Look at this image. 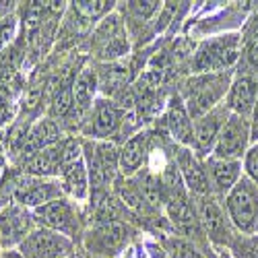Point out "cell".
<instances>
[{
  "mask_svg": "<svg viewBox=\"0 0 258 258\" xmlns=\"http://www.w3.org/2000/svg\"><path fill=\"white\" fill-rule=\"evenodd\" d=\"M62 180H64V190L73 195L75 199H85L87 197V188H89V174L85 167L83 159L64 163L62 167Z\"/></svg>",
  "mask_w": 258,
  "mask_h": 258,
  "instance_id": "obj_20",
  "label": "cell"
},
{
  "mask_svg": "<svg viewBox=\"0 0 258 258\" xmlns=\"http://www.w3.org/2000/svg\"><path fill=\"white\" fill-rule=\"evenodd\" d=\"M13 5H15V3H0V17L7 15V13H11V11H13Z\"/></svg>",
  "mask_w": 258,
  "mask_h": 258,
  "instance_id": "obj_35",
  "label": "cell"
},
{
  "mask_svg": "<svg viewBox=\"0 0 258 258\" xmlns=\"http://www.w3.org/2000/svg\"><path fill=\"white\" fill-rule=\"evenodd\" d=\"M62 167H64V143L44 149V151L27 157L25 163H23L25 174L27 176H37V178L60 174Z\"/></svg>",
  "mask_w": 258,
  "mask_h": 258,
  "instance_id": "obj_14",
  "label": "cell"
},
{
  "mask_svg": "<svg viewBox=\"0 0 258 258\" xmlns=\"http://www.w3.org/2000/svg\"><path fill=\"white\" fill-rule=\"evenodd\" d=\"M248 56H250V62L258 69V39L250 46V54H248Z\"/></svg>",
  "mask_w": 258,
  "mask_h": 258,
  "instance_id": "obj_34",
  "label": "cell"
},
{
  "mask_svg": "<svg viewBox=\"0 0 258 258\" xmlns=\"http://www.w3.org/2000/svg\"><path fill=\"white\" fill-rule=\"evenodd\" d=\"M229 85V71L225 73H205L188 81V97L186 110L190 118H203L213 107H217V101L225 95Z\"/></svg>",
  "mask_w": 258,
  "mask_h": 258,
  "instance_id": "obj_2",
  "label": "cell"
},
{
  "mask_svg": "<svg viewBox=\"0 0 258 258\" xmlns=\"http://www.w3.org/2000/svg\"><path fill=\"white\" fill-rule=\"evenodd\" d=\"M229 116H231V110L227 107V103H223L213 107L209 114H205L195 122V147L199 155H207L215 149V143H217L221 128L225 126Z\"/></svg>",
  "mask_w": 258,
  "mask_h": 258,
  "instance_id": "obj_7",
  "label": "cell"
},
{
  "mask_svg": "<svg viewBox=\"0 0 258 258\" xmlns=\"http://www.w3.org/2000/svg\"><path fill=\"white\" fill-rule=\"evenodd\" d=\"M147 155V137L135 135L131 141H126L122 151H120V169L124 176H133L139 171V167L143 165Z\"/></svg>",
  "mask_w": 258,
  "mask_h": 258,
  "instance_id": "obj_21",
  "label": "cell"
},
{
  "mask_svg": "<svg viewBox=\"0 0 258 258\" xmlns=\"http://www.w3.org/2000/svg\"><path fill=\"white\" fill-rule=\"evenodd\" d=\"M137 188L141 190L143 199L149 203V207H159L161 201H163V184L161 180L155 176V174H145L139 182H137Z\"/></svg>",
  "mask_w": 258,
  "mask_h": 258,
  "instance_id": "obj_24",
  "label": "cell"
},
{
  "mask_svg": "<svg viewBox=\"0 0 258 258\" xmlns=\"http://www.w3.org/2000/svg\"><path fill=\"white\" fill-rule=\"evenodd\" d=\"M120 118H122V112H120V107L114 101L99 99L95 103V110H93V116H91V122H89V128H87V135L89 137H97V139L110 137L118 128V124L122 122Z\"/></svg>",
  "mask_w": 258,
  "mask_h": 258,
  "instance_id": "obj_16",
  "label": "cell"
},
{
  "mask_svg": "<svg viewBox=\"0 0 258 258\" xmlns=\"http://www.w3.org/2000/svg\"><path fill=\"white\" fill-rule=\"evenodd\" d=\"M176 165L182 174V180L188 184V188L192 192H197L201 197L209 195L211 182H209V176L205 171V165L199 163V159L192 155V151L188 147H180L176 151Z\"/></svg>",
  "mask_w": 258,
  "mask_h": 258,
  "instance_id": "obj_12",
  "label": "cell"
},
{
  "mask_svg": "<svg viewBox=\"0 0 258 258\" xmlns=\"http://www.w3.org/2000/svg\"><path fill=\"white\" fill-rule=\"evenodd\" d=\"M256 95H258V81L252 77H240V79H235L229 87L227 107L231 110V114L248 118V116H252Z\"/></svg>",
  "mask_w": 258,
  "mask_h": 258,
  "instance_id": "obj_13",
  "label": "cell"
},
{
  "mask_svg": "<svg viewBox=\"0 0 258 258\" xmlns=\"http://www.w3.org/2000/svg\"><path fill=\"white\" fill-rule=\"evenodd\" d=\"M151 250H153V258H165V254H163V250H157L155 246H151Z\"/></svg>",
  "mask_w": 258,
  "mask_h": 258,
  "instance_id": "obj_37",
  "label": "cell"
},
{
  "mask_svg": "<svg viewBox=\"0 0 258 258\" xmlns=\"http://www.w3.org/2000/svg\"><path fill=\"white\" fill-rule=\"evenodd\" d=\"M122 199H124L126 207L135 209L137 213H147L149 211V203L143 199L141 190L135 184H128V188H122Z\"/></svg>",
  "mask_w": 258,
  "mask_h": 258,
  "instance_id": "obj_27",
  "label": "cell"
},
{
  "mask_svg": "<svg viewBox=\"0 0 258 258\" xmlns=\"http://www.w3.org/2000/svg\"><path fill=\"white\" fill-rule=\"evenodd\" d=\"M199 219H201V225H203L205 233L215 244L229 248L231 240L235 238V231H233L235 227L231 225L229 217L223 213V209L217 201L205 195L199 203Z\"/></svg>",
  "mask_w": 258,
  "mask_h": 258,
  "instance_id": "obj_5",
  "label": "cell"
},
{
  "mask_svg": "<svg viewBox=\"0 0 258 258\" xmlns=\"http://www.w3.org/2000/svg\"><path fill=\"white\" fill-rule=\"evenodd\" d=\"M112 5H114V3H107V0H95V3H85V0H81V3H73V9H75L79 15H83L85 19L93 21V19H97L99 15H103V13L110 11Z\"/></svg>",
  "mask_w": 258,
  "mask_h": 258,
  "instance_id": "obj_26",
  "label": "cell"
},
{
  "mask_svg": "<svg viewBox=\"0 0 258 258\" xmlns=\"http://www.w3.org/2000/svg\"><path fill=\"white\" fill-rule=\"evenodd\" d=\"M128 5H131V11H135L141 19L151 17L161 7V3H157V0H149V3H128Z\"/></svg>",
  "mask_w": 258,
  "mask_h": 258,
  "instance_id": "obj_30",
  "label": "cell"
},
{
  "mask_svg": "<svg viewBox=\"0 0 258 258\" xmlns=\"http://www.w3.org/2000/svg\"><path fill=\"white\" fill-rule=\"evenodd\" d=\"M244 169H246V176L258 186V143L252 145L248 151H246V159H244Z\"/></svg>",
  "mask_w": 258,
  "mask_h": 258,
  "instance_id": "obj_28",
  "label": "cell"
},
{
  "mask_svg": "<svg viewBox=\"0 0 258 258\" xmlns=\"http://www.w3.org/2000/svg\"><path fill=\"white\" fill-rule=\"evenodd\" d=\"M252 139V128H250V120L238 114H231L225 122V126L221 128L219 139L215 143L213 149V157L219 159H240L242 155H246L248 149V141Z\"/></svg>",
  "mask_w": 258,
  "mask_h": 258,
  "instance_id": "obj_4",
  "label": "cell"
},
{
  "mask_svg": "<svg viewBox=\"0 0 258 258\" xmlns=\"http://www.w3.org/2000/svg\"><path fill=\"white\" fill-rule=\"evenodd\" d=\"M73 242L67 235H60L52 229H35L21 242L19 252L25 258H58L71 252Z\"/></svg>",
  "mask_w": 258,
  "mask_h": 258,
  "instance_id": "obj_6",
  "label": "cell"
},
{
  "mask_svg": "<svg viewBox=\"0 0 258 258\" xmlns=\"http://www.w3.org/2000/svg\"><path fill=\"white\" fill-rule=\"evenodd\" d=\"M233 258H258V235H242L235 233L229 244Z\"/></svg>",
  "mask_w": 258,
  "mask_h": 258,
  "instance_id": "obj_25",
  "label": "cell"
},
{
  "mask_svg": "<svg viewBox=\"0 0 258 258\" xmlns=\"http://www.w3.org/2000/svg\"><path fill=\"white\" fill-rule=\"evenodd\" d=\"M240 56V35L229 33L205 41L192 60V69L199 73H225Z\"/></svg>",
  "mask_w": 258,
  "mask_h": 258,
  "instance_id": "obj_3",
  "label": "cell"
},
{
  "mask_svg": "<svg viewBox=\"0 0 258 258\" xmlns=\"http://www.w3.org/2000/svg\"><path fill=\"white\" fill-rule=\"evenodd\" d=\"M31 227V217L21 207H7L0 213V246L11 248L13 244H21Z\"/></svg>",
  "mask_w": 258,
  "mask_h": 258,
  "instance_id": "obj_11",
  "label": "cell"
},
{
  "mask_svg": "<svg viewBox=\"0 0 258 258\" xmlns=\"http://www.w3.org/2000/svg\"><path fill=\"white\" fill-rule=\"evenodd\" d=\"M11 116V107H9V101H7V97L0 93V124H3L7 118Z\"/></svg>",
  "mask_w": 258,
  "mask_h": 258,
  "instance_id": "obj_33",
  "label": "cell"
},
{
  "mask_svg": "<svg viewBox=\"0 0 258 258\" xmlns=\"http://www.w3.org/2000/svg\"><path fill=\"white\" fill-rule=\"evenodd\" d=\"M60 188L58 184L52 182H44L39 178H23L17 182L15 188V199L25 205V207H41V205H48L52 201L60 199Z\"/></svg>",
  "mask_w": 258,
  "mask_h": 258,
  "instance_id": "obj_10",
  "label": "cell"
},
{
  "mask_svg": "<svg viewBox=\"0 0 258 258\" xmlns=\"http://www.w3.org/2000/svg\"><path fill=\"white\" fill-rule=\"evenodd\" d=\"M167 126L169 133L182 147H195V124L180 97H174L167 110Z\"/></svg>",
  "mask_w": 258,
  "mask_h": 258,
  "instance_id": "obj_17",
  "label": "cell"
},
{
  "mask_svg": "<svg viewBox=\"0 0 258 258\" xmlns=\"http://www.w3.org/2000/svg\"><path fill=\"white\" fill-rule=\"evenodd\" d=\"M5 258H25L21 252H5Z\"/></svg>",
  "mask_w": 258,
  "mask_h": 258,
  "instance_id": "obj_36",
  "label": "cell"
},
{
  "mask_svg": "<svg viewBox=\"0 0 258 258\" xmlns=\"http://www.w3.org/2000/svg\"><path fill=\"white\" fill-rule=\"evenodd\" d=\"M3 167H5V157H3V151H0V171H3Z\"/></svg>",
  "mask_w": 258,
  "mask_h": 258,
  "instance_id": "obj_38",
  "label": "cell"
},
{
  "mask_svg": "<svg viewBox=\"0 0 258 258\" xmlns=\"http://www.w3.org/2000/svg\"><path fill=\"white\" fill-rule=\"evenodd\" d=\"M169 252H171V258H199L197 250L182 240H169Z\"/></svg>",
  "mask_w": 258,
  "mask_h": 258,
  "instance_id": "obj_29",
  "label": "cell"
},
{
  "mask_svg": "<svg viewBox=\"0 0 258 258\" xmlns=\"http://www.w3.org/2000/svg\"><path fill=\"white\" fill-rule=\"evenodd\" d=\"M169 217L174 221V225L178 227V231H182L186 238H201V219L199 213L190 207V203L186 201V197H171L169 201Z\"/></svg>",
  "mask_w": 258,
  "mask_h": 258,
  "instance_id": "obj_18",
  "label": "cell"
},
{
  "mask_svg": "<svg viewBox=\"0 0 258 258\" xmlns=\"http://www.w3.org/2000/svg\"><path fill=\"white\" fill-rule=\"evenodd\" d=\"M95 91H97V75L91 69H85L73 81V99H75V107H79V112L89 110Z\"/></svg>",
  "mask_w": 258,
  "mask_h": 258,
  "instance_id": "obj_22",
  "label": "cell"
},
{
  "mask_svg": "<svg viewBox=\"0 0 258 258\" xmlns=\"http://www.w3.org/2000/svg\"><path fill=\"white\" fill-rule=\"evenodd\" d=\"M13 27H15L13 19H11V21L7 19V23H0V48H3L7 41H9V37L13 35Z\"/></svg>",
  "mask_w": 258,
  "mask_h": 258,
  "instance_id": "obj_31",
  "label": "cell"
},
{
  "mask_svg": "<svg viewBox=\"0 0 258 258\" xmlns=\"http://www.w3.org/2000/svg\"><path fill=\"white\" fill-rule=\"evenodd\" d=\"M128 235V227L120 221H101L87 233V244L89 252L97 254H114L122 248L124 240Z\"/></svg>",
  "mask_w": 258,
  "mask_h": 258,
  "instance_id": "obj_9",
  "label": "cell"
},
{
  "mask_svg": "<svg viewBox=\"0 0 258 258\" xmlns=\"http://www.w3.org/2000/svg\"><path fill=\"white\" fill-rule=\"evenodd\" d=\"M33 217L41 225H46V229H52V231L62 233V235H75V231L79 227L75 209L71 207V203L62 201V199L37 207L33 211Z\"/></svg>",
  "mask_w": 258,
  "mask_h": 258,
  "instance_id": "obj_8",
  "label": "cell"
},
{
  "mask_svg": "<svg viewBox=\"0 0 258 258\" xmlns=\"http://www.w3.org/2000/svg\"><path fill=\"white\" fill-rule=\"evenodd\" d=\"M250 128H252V139H258V95H256V103H254V110H252Z\"/></svg>",
  "mask_w": 258,
  "mask_h": 258,
  "instance_id": "obj_32",
  "label": "cell"
},
{
  "mask_svg": "<svg viewBox=\"0 0 258 258\" xmlns=\"http://www.w3.org/2000/svg\"><path fill=\"white\" fill-rule=\"evenodd\" d=\"M225 209L231 225L244 235L258 233V186L242 176L225 199Z\"/></svg>",
  "mask_w": 258,
  "mask_h": 258,
  "instance_id": "obj_1",
  "label": "cell"
},
{
  "mask_svg": "<svg viewBox=\"0 0 258 258\" xmlns=\"http://www.w3.org/2000/svg\"><path fill=\"white\" fill-rule=\"evenodd\" d=\"M60 139V128L54 120H41L39 124L33 126V131L27 137V143L23 147V155L31 157L39 151H44L48 147H54L56 141Z\"/></svg>",
  "mask_w": 258,
  "mask_h": 258,
  "instance_id": "obj_19",
  "label": "cell"
},
{
  "mask_svg": "<svg viewBox=\"0 0 258 258\" xmlns=\"http://www.w3.org/2000/svg\"><path fill=\"white\" fill-rule=\"evenodd\" d=\"M93 153H95V159L103 171L105 182H112L116 178L118 167H120V151L116 149V145L97 143V145H93Z\"/></svg>",
  "mask_w": 258,
  "mask_h": 258,
  "instance_id": "obj_23",
  "label": "cell"
},
{
  "mask_svg": "<svg viewBox=\"0 0 258 258\" xmlns=\"http://www.w3.org/2000/svg\"><path fill=\"white\" fill-rule=\"evenodd\" d=\"M205 171L209 176V182L217 188L219 192H229L238 180L242 178L240 171L242 165L238 159H219V157H211L205 165Z\"/></svg>",
  "mask_w": 258,
  "mask_h": 258,
  "instance_id": "obj_15",
  "label": "cell"
},
{
  "mask_svg": "<svg viewBox=\"0 0 258 258\" xmlns=\"http://www.w3.org/2000/svg\"><path fill=\"white\" fill-rule=\"evenodd\" d=\"M221 258H231V256H225V254H223V256H221Z\"/></svg>",
  "mask_w": 258,
  "mask_h": 258,
  "instance_id": "obj_39",
  "label": "cell"
}]
</instances>
